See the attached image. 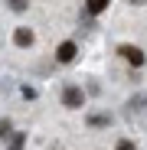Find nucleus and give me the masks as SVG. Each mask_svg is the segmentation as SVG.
<instances>
[{
	"label": "nucleus",
	"mask_w": 147,
	"mask_h": 150,
	"mask_svg": "<svg viewBox=\"0 0 147 150\" xmlns=\"http://www.w3.org/2000/svg\"><path fill=\"white\" fill-rule=\"evenodd\" d=\"M59 105L69 108V111H82V108H85V91H82V85L65 82L62 91H59Z\"/></svg>",
	"instance_id": "nucleus-1"
},
{
	"label": "nucleus",
	"mask_w": 147,
	"mask_h": 150,
	"mask_svg": "<svg viewBox=\"0 0 147 150\" xmlns=\"http://www.w3.org/2000/svg\"><path fill=\"white\" fill-rule=\"evenodd\" d=\"M114 52L121 56V62L131 65V69H144V65H147V52H144L141 46H134V42H121Z\"/></svg>",
	"instance_id": "nucleus-2"
},
{
	"label": "nucleus",
	"mask_w": 147,
	"mask_h": 150,
	"mask_svg": "<svg viewBox=\"0 0 147 150\" xmlns=\"http://www.w3.org/2000/svg\"><path fill=\"white\" fill-rule=\"evenodd\" d=\"M75 59H79V42L75 39H65V42L56 46V62L59 65H72Z\"/></svg>",
	"instance_id": "nucleus-3"
},
{
	"label": "nucleus",
	"mask_w": 147,
	"mask_h": 150,
	"mask_svg": "<svg viewBox=\"0 0 147 150\" xmlns=\"http://www.w3.org/2000/svg\"><path fill=\"white\" fill-rule=\"evenodd\" d=\"M10 39H13L16 49H33V46H36V33H33L30 26H13V36H10Z\"/></svg>",
	"instance_id": "nucleus-4"
},
{
	"label": "nucleus",
	"mask_w": 147,
	"mask_h": 150,
	"mask_svg": "<svg viewBox=\"0 0 147 150\" xmlns=\"http://www.w3.org/2000/svg\"><path fill=\"white\" fill-rule=\"evenodd\" d=\"M108 7H111V0H85L82 10H85V16H102Z\"/></svg>",
	"instance_id": "nucleus-5"
},
{
	"label": "nucleus",
	"mask_w": 147,
	"mask_h": 150,
	"mask_svg": "<svg viewBox=\"0 0 147 150\" xmlns=\"http://www.w3.org/2000/svg\"><path fill=\"white\" fill-rule=\"evenodd\" d=\"M23 147H26V134H23V131H13V134H10V147H7V150H23Z\"/></svg>",
	"instance_id": "nucleus-6"
},
{
	"label": "nucleus",
	"mask_w": 147,
	"mask_h": 150,
	"mask_svg": "<svg viewBox=\"0 0 147 150\" xmlns=\"http://www.w3.org/2000/svg\"><path fill=\"white\" fill-rule=\"evenodd\" d=\"M4 4H7L10 13H26L30 10V0H4Z\"/></svg>",
	"instance_id": "nucleus-7"
},
{
	"label": "nucleus",
	"mask_w": 147,
	"mask_h": 150,
	"mask_svg": "<svg viewBox=\"0 0 147 150\" xmlns=\"http://www.w3.org/2000/svg\"><path fill=\"white\" fill-rule=\"evenodd\" d=\"M111 114H88V127H108Z\"/></svg>",
	"instance_id": "nucleus-8"
},
{
	"label": "nucleus",
	"mask_w": 147,
	"mask_h": 150,
	"mask_svg": "<svg viewBox=\"0 0 147 150\" xmlns=\"http://www.w3.org/2000/svg\"><path fill=\"white\" fill-rule=\"evenodd\" d=\"M10 134H13V121L10 117H0V144L10 140Z\"/></svg>",
	"instance_id": "nucleus-9"
},
{
	"label": "nucleus",
	"mask_w": 147,
	"mask_h": 150,
	"mask_svg": "<svg viewBox=\"0 0 147 150\" xmlns=\"http://www.w3.org/2000/svg\"><path fill=\"white\" fill-rule=\"evenodd\" d=\"M114 150H141L131 137H118V144H114Z\"/></svg>",
	"instance_id": "nucleus-10"
},
{
	"label": "nucleus",
	"mask_w": 147,
	"mask_h": 150,
	"mask_svg": "<svg viewBox=\"0 0 147 150\" xmlns=\"http://www.w3.org/2000/svg\"><path fill=\"white\" fill-rule=\"evenodd\" d=\"M23 98H36V88L33 85H23Z\"/></svg>",
	"instance_id": "nucleus-11"
},
{
	"label": "nucleus",
	"mask_w": 147,
	"mask_h": 150,
	"mask_svg": "<svg viewBox=\"0 0 147 150\" xmlns=\"http://www.w3.org/2000/svg\"><path fill=\"white\" fill-rule=\"evenodd\" d=\"M128 4H134V7H144V4H147V0H128Z\"/></svg>",
	"instance_id": "nucleus-12"
}]
</instances>
